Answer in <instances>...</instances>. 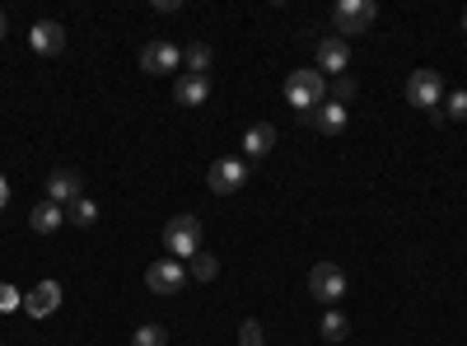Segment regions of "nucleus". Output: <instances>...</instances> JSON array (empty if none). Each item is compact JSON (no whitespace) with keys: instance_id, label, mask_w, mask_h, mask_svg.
I'll return each mask as SVG.
<instances>
[{"instance_id":"nucleus-12","label":"nucleus","mask_w":467,"mask_h":346,"mask_svg":"<svg viewBox=\"0 0 467 346\" xmlns=\"http://www.w3.org/2000/svg\"><path fill=\"white\" fill-rule=\"evenodd\" d=\"M28 43H33V52H37V57H57V52L66 47V28H61L57 19H43V24H33Z\"/></svg>"},{"instance_id":"nucleus-4","label":"nucleus","mask_w":467,"mask_h":346,"mask_svg":"<svg viewBox=\"0 0 467 346\" xmlns=\"http://www.w3.org/2000/svg\"><path fill=\"white\" fill-rule=\"evenodd\" d=\"M440 99H444L440 70H411V75H407V103H411V108L431 112V108H440Z\"/></svg>"},{"instance_id":"nucleus-10","label":"nucleus","mask_w":467,"mask_h":346,"mask_svg":"<svg viewBox=\"0 0 467 346\" xmlns=\"http://www.w3.org/2000/svg\"><path fill=\"white\" fill-rule=\"evenodd\" d=\"M350 66V43L346 37H318V75H346Z\"/></svg>"},{"instance_id":"nucleus-1","label":"nucleus","mask_w":467,"mask_h":346,"mask_svg":"<svg viewBox=\"0 0 467 346\" xmlns=\"http://www.w3.org/2000/svg\"><path fill=\"white\" fill-rule=\"evenodd\" d=\"M285 99L299 108V118H304V112H314L318 103H327V80L318 70H295L285 80Z\"/></svg>"},{"instance_id":"nucleus-6","label":"nucleus","mask_w":467,"mask_h":346,"mask_svg":"<svg viewBox=\"0 0 467 346\" xmlns=\"http://www.w3.org/2000/svg\"><path fill=\"white\" fill-rule=\"evenodd\" d=\"M182 66V52L169 43V37H154V43L140 47V70L145 75H173Z\"/></svg>"},{"instance_id":"nucleus-27","label":"nucleus","mask_w":467,"mask_h":346,"mask_svg":"<svg viewBox=\"0 0 467 346\" xmlns=\"http://www.w3.org/2000/svg\"><path fill=\"white\" fill-rule=\"evenodd\" d=\"M0 206H5V183H0Z\"/></svg>"},{"instance_id":"nucleus-11","label":"nucleus","mask_w":467,"mask_h":346,"mask_svg":"<svg viewBox=\"0 0 467 346\" xmlns=\"http://www.w3.org/2000/svg\"><path fill=\"white\" fill-rule=\"evenodd\" d=\"M304 122L314 127V131H323V136H337V131H346V103H318L314 112H304Z\"/></svg>"},{"instance_id":"nucleus-21","label":"nucleus","mask_w":467,"mask_h":346,"mask_svg":"<svg viewBox=\"0 0 467 346\" xmlns=\"http://www.w3.org/2000/svg\"><path fill=\"white\" fill-rule=\"evenodd\" d=\"M192 272H197V281H215L220 277V262L211 253H197V257H192Z\"/></svg>"},{"instance_id":"nucleus-20","label":"nucleus","mask_w":467,"mask_h":346,"mask_svg":"<svg viewBox=\"0 0 467 346\" xmlns=\"http://www.w3.org/2000/svg\"><path fill=\"white\" fill-rule=\"evenodd\" d=\"M131 346H169V332H164L160 323H145V328H136Z\"/></svg>"},{"instance_id":"nucleus-2","label":"nucleus","mask_w":467,"mask_h":346,"mask_svg":"<svg viewBox=\"0 0 467 346\" xmlns=\"http://www.w3.org/2000/svg\"><path fill=\"white\" fill-rule=\"evenodd\" d=\"M164 248L173 257H197L202 253V220L197 215H173L164 225Z\"/></svg>"},{"instance_id":"nucleus-24","label":"nucleus","mask_w":467,"mask_h":346,"mask_svg":"<svg viewBox=\"0 0 467 346\" xmlns=\"http://www.w3.org/2000/svg\"><path fill=\"white\" fill-rule=\"evenodd\" d=\"M239 346H266V341H262V323L248 319V323L239 328Z\"/></svg>"},{"instance_id":"nucleus-23","label":"nucleus","mask_w":467,"mask_h":346,"mask_svg":"<svg viewBox=\"0 0 467 346\" xmlns=\"http://www.w3.org/2000/svg\"><path fill=\"white\" fill-rule=\"evenodd\" d=\"M350 94H356V80H350V75H337L332 80V103H346Z\"/></svg>"},{"instance_id":"nucleus-18","label":"nucleus","mask_w":467,"mask_h":346,"mask_svg":"<svg viewBox=\"0 0 467 346\" xmlns=\"http://www.w3.org/2000/svg\"><path fill=\"white\" fill-rule=\"evenodd\" d=\"M66 220H70V225H80V229H89V225L99 220V206H94L89 197H80V202H70V206H66Z\"/></svg>"},{"instance_id":"nucleus-16","label":"nucleus","mask_w":467,"mask_h":346,"mask_svg":"<svg viewBox=\"0 0 467 346\" xmlns=\"http://www.w3.org/2000/svg\"><path fill=\"white\" fill-rule=\"evenodd\" d=\"M211 61H215V52H211V43H202V37H192V43L182 47L187 75H211Z\"/></svg>"},{"instance_id":"nucleus-8","label":"nucleus","mask_w":467,"mask_h":346,"mask_svg":"<svg viewBox=\"0 0 467 346\" xmlns=\"http://www.w3.org/2000/svg\"><path fill=\"white\" fill-rule=\"evenodd\" d=\"M206 183H211V192L229 197V192H239V187L248 183V160H234V155H229V160H215Z\"/></svg>"},{"instance_id":"nucleus-19","label":"nucleus","mask_w":467,"mask_h":346,"mask_svg":"<svg viewBox=\"0 0 467 346\" xmlns=\"http://www.w3.org/2000/svg\"><path fill=\"white\" fill-rule=\"evenodd\" d=\"M323 341H346V332H350V323H346V314H337V309H327V319H323Z\"/></svg>"},{"instance_id":"nucleus-13","label":"nucleus","mask_w":467,"mask_h":346,"mask_svg":"<svg viewBox=\"0 0 467 346\" xmlns=\"http://www.w3.org/2000/svg\"><path fill=\"white\" fill-rule=\"evenodd\" d=\"M57 304H61V286H57V281H37V286L24 295V309H28L33 319L57 314Z\"/></svg>"},{"instance_id":"nucleus-14","label":"nucleus","mask_w":467,"mask_h":346,"mask_svg":"<svg viewBox=\"0 0 467 346\" xmlns=\"http://www.w3.org/2000/svg\"><path fill=\"white\" fill-rule=\"evenodd\" d=\"M173 99L182 108H202L211 99V75H178V80H173Z\"/></svg>"},{"instance_id":"nucleus-28","label":"nucleus","mask_w":467,"mask_h":346,"mask_svg":"<svg viewBox=\"0 0 467 346\" xmlns=\"http://www.w3.org/2000/svg\"><path fill=\"white\" fill-rule=\"evenodd\" d=\"M462 33H467V15H462Z\"/></svg>"},{"instance_id":"nucleus-25","label":"nucleus","mask_w":467,"mask_h":346,"mask_svg":"<svg viewBox=\"0 0 467 346\" xmlns=\"http://www.w3.org/2000/svg\"><path fill=\"white\" fill-rule=\"evenodd\" d=\"M15 304H24V295L15 286H0V309H15Z\"/></svg>"},{"instance_id":"nucleus-15","label":"nucleus","mask_w":467,"mask_h":346,"mask_svg":"<svg viewBox=\"0 0 467 346\" xmlns=\"http://www.w3.org/2000/svg\"><path fill=\"white\" fill-rule=\"evenodd\" d=\"M271 150H276V127H271V122L248 127V136H244V155H248V160H262V155H271Z\"/></svg>"},{"instance_id":"nucleus-22","label":"nucleus","mask_w":467,"mask_h":346,"mask_svg":"<svg viewBox=\"0 0 467 346\" xmlns=\"http://www.w3.org/2000/svg\"><path fill=\"white\" fill-rule=\"evenodd\" d=\"M444 118L467 122V89H453V94H449V103H444Z\"/></svg>"},{"instance_id":"nucleus-17","label":"nucleus","mask_w":467,"mask_h":346,"mask_svg":"<svg viewBox=\"0 0 467 346\" xmlns=\"http://www.w3.org/2000/svg\"><path fill=\"white\" fill-rule=\"evenodd\" d=\"M28 225L37 229V235H52V229H61V225H66V211H61L57 202H37V206H33V215H28Z\"/></svg>"},{"instance_id":"nucleus-7","label":"nucleus","mask_w":467,"mask_h":346,"mask_svg":"<svg viewBox=\"0 0 467 346\" xmlns=\"http://www.w3.org/2000/svg\"><path fill=\"white\" fill-rule=\"evenodd\" d=\"M145 286L154 295H178L187 286V272H182V262L178 257H164V262H150L145 267Z\"/></svg>"},{"instance_id":"nucleus-3","label":"nucleus","mask_w":467,"mask_h":346,"mask_svg":"<svg viewBox=\"0 0 467 346\" xmlns=\"http://www.w3.org/2000/svg\"><path fill=\"white\" fill-rule=\"evenodd\" d=\"M379 19L374 0H341V5L332 10V24H337V37H360L369 24Z\"/></svg>"},{"instance_id":"nucleus-9","label":"nucleus","mask_w":467,"mask_h":346,"mask_svg":"<svg viewBox=\"0 0 467 346\" xmlns=\"http://www.w3.org/2000/svg\"><path fill=\"white\" fill-rule=\"evenodd\" d=\"M80 197H85V178L75 173V169H52L47 173V202L70 206V202H80Z\"/></svg>"},{"instance_id":"nucleus-5","label":"nucleus","mask_w":467,"mask_h":346,"mask_svg":"<svg viewBox=\"0 0 467 346\" xmlns=\"http://www.w3.org/2000/svg\"><path fill=\"white\" fill-rule=\"evenodd\" d=\"M308 295H314L318 304H337L346 299V272L337 262H318L314 272H308Z\"/></svg>"},{"instance_id":"nucleus-26","label":"nucleus","mask_w":467,"mask_h":346,"mask_svg":"<svg viewBox=\"0 0 467 346\" xmlns=\"http://www.w3.org/2000/svg\"><path fill=\"white\" fill-rule=\"evenodd\" d=\"M0 37H5V10H0Z\"/></svg>"}]
</instances>
